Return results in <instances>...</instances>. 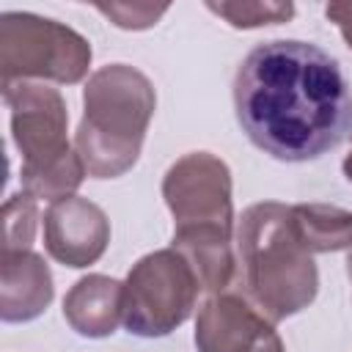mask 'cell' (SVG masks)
<instances>
[{
  "mask_svg": "<svg viewBox=\"0 0 352 352\" xmlns=\"http://www.w3.org/2000/svg\"><path fill=\"white\" fill-rule=\"evenodd\" d=\"M88 66L91 44L77 30L28 11L0 16V85L28 77L74 85Z\"/></svg>",
  "mask_w": 352,
  "mask_h": 352,
  "instance_id": "cell-6",
  "label": "cell"
},
{
  "mask_svg": "<svg viewBox=\"0 0 352 352\" xmlns=\"http://www.w3.org/2000/svg\"><path fill=\"white\" fill-rule=\"evenodd\" d=\"M209 11L223 16L231 28H261V25H278L292 19L294 6L292 3H275V0H236V3H206Z\"/></svg>",
  "mask_w": 352,
  "mask_h": 352,
  "instance_id": "cell-13",
  "label": "cell"
},
{
  "mask_svg": "<svg viewBox=\"0 0 352 352\" xmlns=\"http://www.w3.org/2000/svg\"><path fill=\"white\" fill-rule=\"evenodd\" d=\"M292 217L311 253L352 248V212L330 204H297L292 206Z\"/></svg>",
  "mask_w": 352,
  "mask_h": 352,
  "instance_id": "cell-12",
  "label": "cell"
},
{
  "mask_svg": "<svg viewBox=\"0 0 352 352\" xmlns=\"http://www.w3.org/2000/svg\"><path fill=\"white\" fill-rule=\"evenodd\" d=\"M99 14H104L116 28L124 30H143L157 25V19L168 11V6H151V3H99Z\"/></svg>",
  "mask_w": 352,
  "mask_h": 352,
  "instance_id": "cell-15",
  "label": "cell"
},
{
  "mask_svg": "<svg viewBox=\"0 0 352 352\" xmlns=\"http://www.w3.org/2000/svg\"><path fill=\"white\" fill-rule=\"evenodd\" d=\"M3 99L11 110V135L22 154V192L36 201H63L85 179V165L66 140V102L44 82H8Z\"/></svg>",
  "mask_w": 352,
  "mask_h": 352,
  "instance_id": "cell-5",
  "label": "cell"
},
{
  "mask_svg": "<svg viewBox=\"0 0 352 352\" xmlns=\"http://www.w3.org/2000/svg\"><path fill=\"white\" fill-rule=\"evenodd\" d=\"M38 223L36 198L16 192L3 204V250H30Z\"/></svg>",
  "mask_w": 352,
  "mask_h": 352,
  "instance_id": "cell-14",
  "label": "cell"
},
{
  "mask_svg": "<svg viewBox=\"0 0 352 352\" xmlns=\"http://www.w3.org/2000/svg\"><path fill=\"white\" fill-rule=\"evenodd\" d=\"M198 352H286L272 322L234 294H212L195 319Z\"/></svg>",
  "mask_w": 352,
  "mask_h": 352,
  "instance_id": "cell-8",
  "label": "cell"
},
{
  "mask_svg": "<svg viewBox=\"0 0 352 352\" xmlns=\"http://www.w3.org/2000/svg\"><path fill=\"white\" fill-rule=\"evenodd\" d=\"M52 302V275L33 250L0 253V319L30 322Z\"/></svg>",
  "mask_w": 352,
  "mask_h": 352,
  "instance_id": "cell-10",
  "label": "cell"
},
{
  "mask_svg": "<svg viewBox=\"0 0 352 352\" xmlns=\"http://www.w3.org/2000/svg\"><path fill=\"white\" fill-rule=\"evenodd\" d=\"M236 239L248 292L270 322H283L314 302L319 272L297 234L292 206L278 201L248 206Z\"/></svg>",
  "mask_w": 352,
  "mask_h": 352,
  "instance_id": "cell-3",
  "label": "cell"
},
{
  "mask_svg": "<svg viewBox=\"0 0 352 352\" xmlns=\"http://www.w3.org/2000/svg\"><path fill=\"white\" fill-rule=\"evenodd\" d=\"M198 292V275L176 248L154 250L124 280V327L140 338L168 336L190 319Z\"/></svg>",
  "mask_w": 352,
  "mask_h": 352,
  "instance_id": "cell-7",
  "label": "cell"
},
{
  "mask_svg": "<svg viewBox=\"0 0 352 352\" xmlns=\"http://www.w3.org/2000/svg\"><path fill=\"white\" fill-rule=\"evenodd\" d=\"M349 135H352V126H349ZM344 176L352 182V148H349V154L344 157Z\"/></svg>",
  "mask_w": 352,
  "mask_h": 352,
  "instance_id": "cell-17",
  "label": "cell"
},
{
  "mask_svg": "<svg viewBox=\"0 0 352 352\" xmlns=\"http://www.w3.org/2000/svg\"><path fill=\"white\" fill-rule=\"evenodd\" d=\"M234 110L250 143L280 162L316 160L352 126L338 60L294 38L264 41L245 55L234 77Z\"/></svg>",
  "mask_w": 352,
  "mask_h": 352,
  "instance_id": "cell-1",
  "label": "cell"
},
{
  "mask_svg": "<svg viewBox=\"0 0 352 352\" xmlns=\"http://www.w3.org/2000/svg\"><path fill=\"white\" fill-rule=\"evenodd\" d=\"M346 270H349V275H352V248H349V258H346Z\"/></svg>",
  "mask_w": 352,
  "mask_h": 352,
  "instance_id": "cell-18",
  "label": "cell"
},
{
  "mask_svg": "<svg viewBox=\"0 0 352 352\" xmlns=\"http://www.w3.org/2000/svg\"><path fill=\"white\" fill-rule=\"evenodd\" d=\"M63 319L85 338H107L124 322V283L107 275L80 278L63 297Z\"/></svg>",
  "mask_w": 352,
  "mask_h": 352,
  "instance_id": "cell-11",
  "label": "cell"
},
{
  "mask_svg": "<svg viewBox=\"0 0 352 352\" xmlns=\"http://www.w3.org/2000/svg\"><path fill=\"white\" fill-rule=\"evenodd\" d=\"M327 19L341 30L344 41L352 47V0H341V3H327L324 8Z\"/></svg>",
  "mask_w": 352,
  "mask_h": 352,
  "instance_id": "cell-16",
  "label": "cell"
},
{
  "mask_svg": "<svg viewBox=\"0 0 352 352\" xmlns=\"http://www.w3.org/2000/svg\"><path fill=\"white\" fill-rule=\"evenodd\" d=\"M162 198L173 214V245L195 270L201 289L220 294L234 278L231 170L209 154L176 160L162 179Z\"/></svg>",
  "mask_w": 352,
  "mask_h": 352,
  "instance_id": "cell-2",
  "label": "cell"
},
{
  "mask_svg": "<svg viewBox=\"0 0 352 352\" xmlns=\"http://www.w3.org/2000/svg\"><path fill=\"white\" fill-rule=\"evenodd\" d=\"M110 242V220L88 198L69 195L50 204L44 214V248L63 267H88L102 258Z\"/></svg>",
  "mask_w": 352,
  "mask_h": 352,
  "instance_id": "cell-9",
  "label": "cell"
},
{
  "mask_svg": "<svg viewBox=\"0 0 352 352\" xmlns=\"http://www.w3.org/2000/svg\"><path fill=\"white\" fill-rule=\"evenodd\" d=\"M154 107L157 94L143 72L126 63L96 69L82 88V121L74 135L85 173L94 179L124 176L140 157Z\"/></svg>",
  "mask_w": 352,
  "mask_h": 352,
  "instance_id": "cell-4",
  "label": "cell"
}]
</instances>
